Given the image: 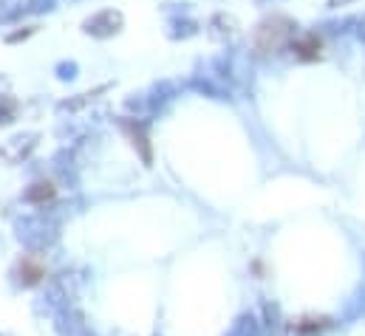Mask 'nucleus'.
<instances>
[{
    "label": "nucleus",
    "instance_id": "nucleus-1",
    "mask_svg": "<svg viewBox=\"0 0 365 336\" xmlns=\"http://www.w3.org/2000/svg\"><path fill=\"white\" fill-rule=\"evenodd\" d=\"M297 34V23L286 15H272L266 20H261L252 32V51L258 57L275 54L280 49H286L292 43V37Z\"/></svg>",
    "mask_w": 365,
    "mask_h": 336
},
{
    "label": "nucleus",
    "instance_id": "nucleus-2",
    "mask_svg": "<svg viewBox=\"0 0 365 336\" xmlns=\"http://www.w3.org/2000/svg\"><path fill=\"white\" fill-rule=\"evenodd\" d=\"M289 51L300 60V63H314L323 57V37L317 32H303V34H295L292 43H289Z\"/></svg>",
    "mask_w": 365,
    "mask_h": 336
},
{
    "label": "nucleus",
    "instance_id": "nucleus-3",
    "mask_svg": "<svg viewBox=\"0 0 365 336\" xmlns=\"http://www.w3.org/2000/svg\"><path fill=\"white\" fill-rule=\"evenodd\" d=\"M238 29H241V23H238L233 15H227V12L213 15V18H210V23H207V34H210V40H218V43L233 40V37L238 34Z\"/></svg>",
    "mask_w": 365,
    "mask_h": 336
},
{
    "label": "nucleus",
    "instance_id": "nucleus-4",
    "mask_svg": "<svg viewBox=\"0 0 365 336\" xmlns=\"http://www.w3.org/2000/svg\"><path fill=\"white\" fill-rule=\"evenodd\" d=\"M119 26H122V15H116V12H102L99 18H94V20L85 23V29L94 32V34H99V37L119 32Z\"/></svg>",
    "mask_w": 365,
    "mask_h": 336
},
{
    "label": "nucleus",
    "instance_id": "nucleus-5",
    "mask_svg": "<svg viewBox=\"0 0 365 336\" xmlns=\"http://www.w3.org/2000/svg\"><path fill=\"white\" fill-rule=\"evenodd\" d=\"M43 277H46V269H43V263H37L35 257H26V260L20 263V280H23L26 285L40 283Z\"/></svg>",
    "mask_w": 365,
    "mask_h": 336
},
{
    "label": "nucleus",
    "instance_id": "nucleus-6",
    "mask_svg": "<svg viewBox=\"0 0 365 336\" xmlns=\"http://www.w3.org/2000/svg\"><path fill=\"white\" fill-rule=\"evenodd\" d=\"M49 198H54V184H49V181H40L26 193V201H32V204H43Z\"/></svg>",
    "mask_w": 365,
    "mask_h": 336
},
{
    "label": "nucleus",
    "instance_id": "nucleus-7",
    "mask_svg": "<svg viewBox=\"0 0 365 336\" xmlns=\"http://www.w3.org/2000/svg\"><path fill=\"white\" fill-rule=\"evenodd\" d=\"M323 328H328V319L320 316V319H300L292 330H295V333H320Z\"/></svg>",
    "mask_w": 365,
    "mask_h": 336
},
{
    "label": "nucleus",
    "instance_id": "nucleus-8",
    "mask_svg": "<svg viewBox=\"0 0 365 336\" xmlns=\"http://www.w3.org/2000/svg\"><path fill=\"white\" fill-rule=\"evenodd\" d=\"M359 37H365V18L359 20Z\"/></svg>",
    "mask_w": 365,
    "mask_h": 336
},
{
    "label": "nucleus",
    "instance_id": "nucleus-9",
    "mask_svg": "<svg viewBox=\"0 0 365 336\" xmlns=\"http://www.w3.org/2000/svg\"><path fill=\"white\" fill-rule=\"evenodd\" d=\"M258 4H283V0H258Z\"/></svg>",
    "mask_w": 365,
    "mask_h": 336
}]
</instances>
